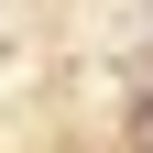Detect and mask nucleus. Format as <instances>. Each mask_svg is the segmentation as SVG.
Here are the masks:
<instances>
[{
    "label": "nucleus",
    "mask_w": 153,
    "mask_h": 153,
    "mask_svg": "<svg viewBox=\"0 0 153 153\" xmlns=\"http://www.w3.org/2000/svg\"><path fill=\"white\" fill-rule=\"evenodd\" d=\"M131 131H142V142H153V99H142V109H131Z\"/></svg>",
    "instance_id": "f257e3e1"
}]
</instances>
